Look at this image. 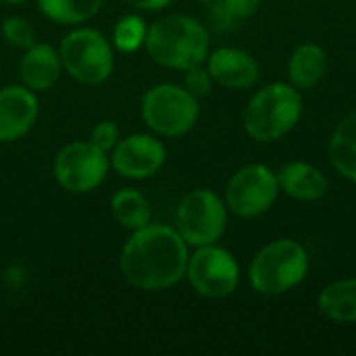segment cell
<instances>
[{"mask_svg": "<svg viewBox=\"0 0 356 356\" xmlns=\"http://www.w3.org/2000/svg\"><path fill=\"white\" fill-rule=\"evenodd\" d=\"M188 259V244L175 227L148 223L131 232L121 250L119 267L134 288L163 292L186 277Z\"/></svg>", "mask_w": 356, "mask_h": 356, "instance_id": "6da1fadb", "label": "cell"}, {"mask_svg": "<svg viewBox=\"0 0 356 356\" xmlns=\"http://www.w3.org/2000/svg\"><path fill=\"white\" fill-rule=\"evenodd\" d=\"M305 98L290 81H273L257 90L242 117L244 131L259 144H271L286 138L302 119Z\"/></svg>", "mask_w": 356, "mask_h": 356, "instance_id": "7a4b0ae2", "label": "cell"}, {"mask_svg": "<svg viewBox=\"0 0 356 356\" xmlns=\"http://www.w3.org/2000/svg\"><path fill=\"white\" fill-rule=\"evenodd\" d=\"M150 58L167 69L186 71L204 65L211 52L209 29L194 17L167 15L148 27L144 42Z\"/></svg>", "mask_w": 356, "mask_h": 356, "instance_id": "3957f363", "label": "cell"}, {"mask_svg": "<svg viewBox=\"0 0 356 356\" xmlns=\"http://www.w3.org/2000/svg\"><path fill=\"white\" fill-rule=\"evenodd\" d=\"M309 252L292 238L265 244L248 265V282L261 296H282L298 288L309 273Z\"/></svg>", "mask_w": 356, "mask_h": 356, "instance_id": "277c9868", "label": "cell"}, {"mask_svg": "<svg viewBox=\"0 0 356 356\" xmlns=\"http://www.w3.org/2000/svg\"><path fill=\"white\" fill-rule=\"evenodd\" d=\"M200 117L198 98L184 86L159 83L152 86L142 98V119L163 138H179L194 129Z\"/></svg>", "mask_w": 356, "mask_h": 356, "instance_id": "5b68a950", "label": "cell"}, {"mask_svg": "<svg viewBox=\"0 0 356 356\" xmlns=\"http://www.w3.org/2000/svg\"><path fill=\"white\" fill-rule=\"evenodd\" d=\"M63 69L86 86L106 81L115 69L113 44L92 27H77L69 31L58 48Z\"/></svg>", "mask_w": 356, "mask_h": 356, "instance_id": "8992f818", "label": "cell"}, {"mask_svg": "<svg viewBox=\"0 0 356 356\" xmlns=\"http://www.w3.org/2000/svg\"><path fill=\"white\" fill-rule=\"evenodd\" d=\"M175 229L188 246L217 244L227 229V204L213 190L200 188L184 196L175 213Z\"/></svg>", "mask_w": 356, "mask_h": 356, "instance_id": "52a82bcc", "label": "cell"}, {"mask_svg": "<svg viewBox=\"0 0 356 356\" xmlns=\"http://www.w3.org/2000/svg\"><path fill=\"white\" fill-rule=\"evenodd\" d=\"M280 194L277 173L263 163H250L229 177L225 186V204L236 217L257 219L273 209Z\"/></svg>", "mask_w": 356, "mask_h": 356, "instance_id": "ba28073f", "label": "cell"}, {"mask_svg": "<svg viewBox=\"0 0 356 356\" xmlns=\"http://www.w3.org/2000/svg\"><path fill=\"white\" fill-rule=\"evenodd\" d=\"M186 277L196 294L204 298H227L238 290L240 265L219 244L198 246L188 259Z\"/></svg>", "mask_w": 356, "mask_h": 356, "instance_id": "9c48e42d", "label": "cell"}, {"mask_svg": "<svg viewBox=\"0 0 356 356\" xmlns=\"http://www.w3.org/2000/svg\"><path fill=\"white\" fill-rule=\"evenodd\" d=\"M111 159L96 144L69 142L54 156V177L58 186L71 194H88L96 190L108 173Z\"/></svg>", "mask_w": 356, "mask_h": 356, "instance_id": "30bf717a", "label": "cell"}, {"mask_svg": "<svg viewBox=\"0 0 356 356\" xmlns=\"http://www.w3.org/2000/svg\"><path fill=\"white\" fill-rule=\"evenodd\" d=\"M167 150L150 134H134L117 142L111 150L113 169L127 179H148L165 165Z\"/></svg>", "mask_w": 356, "mask_h": 356, "instance_id": "8fae6325", "label": "cell"}, {"mask_svg": "<svg viewBox=\"0 0 356 356\" xmlns=\"http://www.w3.org/2000/svg\"><path fill=\"white\" fill-rule=\"evenodd\" d=\"M207 69L213 81L225 90H248L261 77L259 60L242 48L221 46L209 52Z\"/></svg>", "mask_w": 356, "mask_h": 356, "instance_id": "7c38bea8", "label": "cell"}, {"mask_svg": "<svg viewBox=\"0 0 356 356\" xmlns=\"http://www.w3.org/2000/svg\"><path fill=\"white\" fill-rule=\"evenodd\" d=\"M38 119V98L27 86L0 88V142L23 138Z\"/></svg>", "mask_w": 356, "mask_h": 356, "instance_id": "4fadbf2b", "label": "cell"}, {"mask_svg": "<svg viewBox=\"0 0 356 356\" xmlns=\"http://www.w3.org/2000/svg\"><path fill=\"white\" fill-rule=\"evenodd\" d=\"M277 184L282 194L300 202H317L330 190V179L325 173L307 161H292L286 163L277 171Z\"/></svg>", "mask_w": 356, "mask_h": 356, "instance_id": "5bb4252c", "label": "cell"}, {"mask_svg": "<svg viewBox=\"0 0 356 356\" xmlns=\"http://www.w3.org/2000/svg\"><path fill=\"white\" fill-rule=\"evenodd\" d=\"M63 71L60 54L50 44H33L25 50V54L19 60V75L23 86H27L33 92H46L50 90Z\"/></svg>", "mask_w": 356, "mask_h": 356, "instance_id": "9a60e30c", "label": "cell"}, {"mask_svg": "<svg viewBox=\"0 0 356 356\" xmlns=\"http://www.w3.org/2000/svg\"><path fill=\"white\" fill-rule=\"evenodd\" d=\"M288 81L300 92H309L321 83L327 73V52L315 42H305L292 50L286 63Z\"/></svg>", "mask_w": 356, "mask_h": 356, "instance_id": "2e32d148", "label": "cell"}, {"mask_svg": "<svg viewBox=\"0 0 356 356\" xmlns=\"http://www.w3.org/2000/svg\"><path fill=\"white\" fill-rule=\"evenodd\" d=\"M317 309L334 323H356V277L327 284L317 296Z\"/></svg>", "mask_w": 356, "mask_h": 356, "instance_id": "e0dca14e", "label": "cell"}, {"mask_svg": "<svg viewBox=\"0 0 356 356\" xmlns=\"http://www.w3.org/2000/svg\"><path fill=\"white\" fill-rule=\"evenodd\" d=\"M327 154L336 173L356 184V113L346 115L334 127Z\"/></svg>", "mask_w": 356, "mask_h": 356, "instance_id": "ac0fdd59", "label": "cell"}, {"mask_svg": "<svg viewBox=\"0 0 356 356\" xmlns=\"http://www.w3.org/2000/svg\"><path fill=\"white\" fill-rule=\"evenodd\" d=\"M111 213L119 225L129 232L142 229L152 221V209L148 198L134 188H123L111 198Z\"/></svg>", "mask_w": 356, "mask_h": 356, "instance_id": "d6986e66", "label": "cell"}, {"mask_svg": "<svg viewBox=\"0 0 356 356\" xmlns=\"http://www.w3.org/2000/svg\"><path fill=\"white\" fill-rule=\"evenodd\" d=\"M42 15L60 25H77L102 8L104 0H35Z\"/></svg>", "mask_w": 356, "mask_h": 356, "instance_id": "ffe728a7", "label": "cell"}, {"mask_svg": "<svg viewBox=\"0 0 356 356\" xmlns=\"http://www.w3.org/2000/svg\"><path fill=\"white\" fill-rule=\"evenodd\" d=\"M148 33V25L138 15H125L117 21L113 29V46L121 52H136L144 46Z\"/></svg>", "mask_w": 356, "mask_h": 356, "instance_id": "44dd1931", "label": "cell"}, {"mask_svg": "<svg viewBox=\"0 0 356 356\" xmlns=\"http://www.w3.org/2000/svg\"><path fill=\"white\" fill-rule=\"evenodd\" d=\"M2 35L4 40L21 50H27L29 46L35 44V31L31 27V23L23 17H8L2 23Z\"/></svg>", "mask_w": 356, "mask_h": 356, "instance_id": "7402d4cb", "label": "cell"}, {"mask_svg": "<svg viewBox=\"0 0 356 356\" xmlns=\"http://www.w3.org/2000/svg\"><path fill=\"white\" fill-rule=\"evenodd\" d=\"M184 73H186V77H184V88H186L192 96H196V98L200 100V98H204V96L211 94L215 81H213V77H211V73H209L207 67L196 65V67H192V69H186Z\"/></svg>", "mask_w": 356, "mask_h": 356, "instance_id": "603a6c76", "label": "cell"}, {"mask_svg": "<svg viewBox=\"0 0 356 356\" xmlns=\"http://www.w3.org/2000/svg\"><path fill=\"white\" fill-rule=\"evenodd\" d=\"M119 140H121L119 138V129H117V125L113 121H100L90 131V142L96 144L104 152H111L117 146Z\"/></svg>", "mask_w": 356, "mask_h": 356, "instance_id": "cb8c5ba5", "label": "cell"}, {"mask_svg": "<svg viewBox=\"0 0 356 356\" xmlns=\"http://www.w3.org/2000/svg\"><path fill=\"white\" fill-rule=\"evenodd\" d=\"M221 2L236 19H248L261 8L263 0H221Z\"/></svg>", "mask_w": 356, "mask_h": 356, "instance_id": "d4e9b609", "label": "cell"}, {"mask_svg": "<svg viewBox=\"0 0 356 356\" xmlns=\"http://www.w3.org/2000/svg\"><path fill=\"white\" fill-rule=\"evenodd\" d=\"M125 2L140 8V10H161L167 4H171L173 0H125Z\"/></svg>", "mask_w": 356, "mask_h": 356, "instance_id": "484cf974", "label": "cell"}, {"mask_svg": "<svg viewBox=\"0 0 356 356\" xmlns=\"http://www.w3.org/2000/svg\"><path fill=\"white\" fill-rule=\"evenodd\" d=\"M0 2H8V4H21V2H27V0H0Z\"/></svg>", "mask_w": 356, "mask_h": 356, "instance_id": "4316f807", "label": "cell"}, {"mask_svg": "<svg viewBox=\"0 0 356 356\" xmlns=\"http://www.w3.org/2000/svg\"><path fill=\"white\" fill-rule=\"evenodd\" d=\"M198 2H204V4H211V2H215V0H198Z\"/></svg>", "mask_w": 356, "mask_h": 356, "instance_id": "83f0119b", "label": "cell"}]
</instances>
